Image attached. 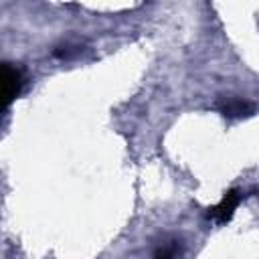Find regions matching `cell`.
Here are the masks:
<instances>
[{
	"mask_svg": "<svg viewBox=\"0 0 259 259\" xmlns=\"http://www.w3.org/2000/svg\"><path fill=\"white\" fill-rule=\"evenodd\" d=\"M241 198H243L241 190H235V188H233V190L225 192V196L221 198V202H219V204H214L212 208H208L206 217H208V219H212L214 223H227V221L233 217L235 208L239 206Z\"/></svg>",
	"mask_w": 259,
	"mask_h": 259,
	"instance_id": "1",
	"label": "cell"
},
{
	"mask_svg": "<svg viewBox=\"0 0 259 259\" xmlns=\"http://www.w3.org/2000/svg\"><path fill=\"white\" fill-rule=\"evenodd\" d=\"M2 89H4V107H8L22 89V73L10 63H4L2 67Z\"/></svg>",
	"mask_w": 259,
	"mask_h": 259,
	"instance_id": "2",
	"label": "cell"
},
{
	"mask_svg": "<svg viewBox=\"0 0 259 259\" xmlns=\"http://www.w3.org/2000/svg\"><path fill=\"white\" fill-rule=\"evenodd\" d=\"M176 257V247L170 245V247H160L156 253H154V259H174Z\"/></svg>",
	"mask_w": 259,
	"mask_h": 259,
	"instance_id": "4",
	"label": "cell"
},
{
	"mask_svg": "<svg viewBox=\"0 0 259 259\" xmlns=\"http://www.w3.org/2000/svg\"><path fill=\"white\" fill-rule=\"evenodd\" d=\"M253 111V107L247 103V101H243V99H233V101H229L227 105H225V109H223V113L227 115V117H243V115H249Z\"/></svg>",
	"mask_w": 259,
	"mask_h": 259,
	"instance_id": "3",
	"label": "cell"
}]
</instances>
